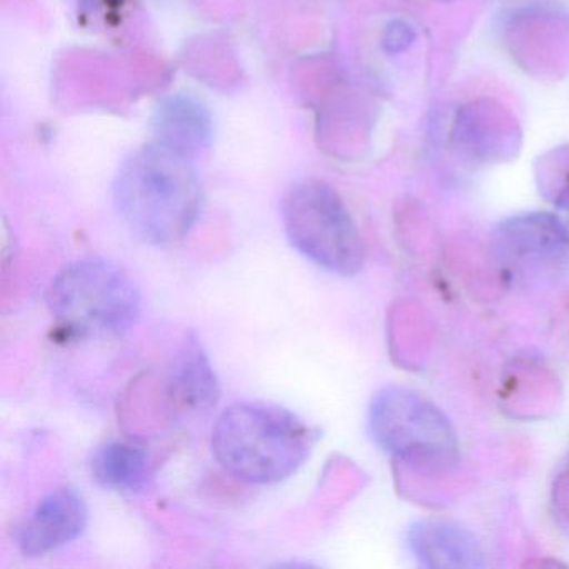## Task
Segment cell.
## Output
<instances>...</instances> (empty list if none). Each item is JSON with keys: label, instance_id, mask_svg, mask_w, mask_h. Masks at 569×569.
Listing matches in <instances>:
<instances>
[{"label": "cell", "instance_id": "ba28073f", "mask_svg": "<svg viewBox=\"0 0 569 569\" xmlns=\"http://www.w3.org/2000/svg\"><path fill=\"white\" fill-rule=\"evenodd\" d=\"M409 546L426 568H479L485 565L478 539L455 522L441 519L416 522L409 531Z\"/></svg>", "mask_w": 569, "mask_h": 569}, {"label": "cell", "instance_id": "30bf717a", "mask_svg": "<svg viewBox=\"0 0 569 569\" xmlns=\"http://www.w3.org/2000/svg\"><path fill=\"white\" fill-rule=\"evenodd\" d=\"M169 396L186 411H208L218 402V378L196 336H188L176 356L169 378Z\"/></svg>", "mask_w": 569, "mask_h": 569}, {"label": "cell", "instance_id": "7c38bea8", "mask_svg": "<svg viewBox=\"0 0 569 569\" xmlns=\"http://www.w3.org/2000/svg\"><path fill=\"white\" fill-rule=\"evenodd\" d=\"M159 142L188 156L202 148L211 136V121L201 104L186 98H174L159 108Z\"/></svg>", "mask_w": 569, "mask_h": 569}, {"label": "cell", "instance_id": "9c48e42d", "mask_svg": "<svg viewBox=\"0 0 569 569\" xmlns=\"http://www.w3.org/2000/svg\"><path fill=\"white\" fill-rule=\"evenodd\" d=\"M566 248L551 214L518 216L502 222L495 236L496 252L512 264L558 258Z\"/></svg>", "mask_w": 569, "mask_h": 569}, {"label": "cell", "instance_id": "6da1fadb", "mask_svg": "<svg viewBox=\"0 0 569 569\" xmlns=\"http://www.w3.org/2000/svg\"><path fill=\"white\" fill-rule=\"evenodd\" d=\"M114 202L132 234L149 244H172L198 219L201 184L188 156L158 142L122 162L114 181Z\"/></svg>", "mask_w": 569, "mask_h": 569}, {"label": "cell", "instance_id": "9a60e30c", "mask_svg": "<svg viewBox=\"0 0 569 569\" xmlns=\"http://www.w3.org/2000/svg\"><path fill=\"white\" fill-rule=\"evenodd\" d=\"M436 2H455V0H436Z\"/></svg>", "mask_w": 569, "mask_h": 569}, {"label": "cell", "instance_id": "277c9868", "mask_svg": "<svg viewBox=\"0 0 569 569\" xmlns=\"http://www.w3.org/2000/svg\"><path fill=\"white\" fill-rule=\"evenodd\" d=\"M281 214L289 241L306 259L335 274L361 271V232L331 186L315 178L296 182L282 198Z\"/></svg>", "mask_w": 569, "mask_h": 569}, {"label": "cell", "instance_id": "52a82bcc", "mask_svg": "<svg viewBox=\"0 0 569 569\" xmlns=\"http://www.w3.org/2000/svg\"><path fill=\"white\" fill-rule=\"evenodd\" d=\"M88 521V505L76 489H54L19 526V548L26 556L48 555L78 539Z\"/></svg>", "mask_w": 569, "mask_h": 569}, {"label": "cell", "instance_id": "4fadbf2b", "mask_svg": "<svg viewBox=\"0 0 569 569\" xmlns=\"http://www.w3.org/2000/svg\"><path fill=\"white\" fill-rule=\"evenodd\" d=\"M415 41V28L406 21L389 22L386 26L385 34H382V46H385L389 54H399V52L408 51Z\"/></svg>", "mask_w": 569, "mask_h": 569}, {"label": "cell", "instance_id": "8fae6325", "mask_svg": "<svg viewBox=\"0 0 569 569\" xmlns=\"http://www.w3.org/2000/svg\"><path fill=\"white\" fill-rule=\"evenodd\" d=\"M92 478L112 491L138 492L152 478L148 451L129 441H109L98 448L91 459Z\"/></svg>", "mask_w": 569, "mask_h": 569}, {"label": "cell", "instance_id": "3957f363", "mask_svg": "<svg viewBox=\"0 0 569 569\" xmlns=\"http://www.w3.org/2000/svg\"><path fill=\"white\" fill-rule=\"evenodd\" d=\"M48 308L69 338H106L128 331L141 312L131 276L114 262L88 258L66 266L48 291Z\"/></svg>", "mask_w": 569, "mask_h": 569}, {"label": "cell", "instance_id": "8992f818", "mask_svg": "<svg viewBox=\"0 0 569 569\" xmlns=\"http://www.w3.org/2000/svg\"><path fill=\"white\" fill-rule=\"evenodd\" d=\"M451 141L461 161L496 164L516 156L521 146V131L508 109L498 102L482 99L465 106L458 112Z\"/></svg>", "mask_w": 569, "mask_h": 569}, {"label": "cell", "instance_id": "7a4b0ae2", "mask_svg": "<svg viewBox=\"0 0 569 569\" xmlns=\"http://www.w3.org/2000/svg\"><path fill=\"white\" fill-rule=\"evenodd\" d=\"M315 429L295 412L268 402H236L212 428V455L226 472L276 485L295 476L315 449Z\"/></svg>", "mask_w": 569, "mask_h": 569}, {"label": "cell", "instance_id": "5b68a950", "mask_svg": "<svg viewBox=\"0 0 569 569\" xmlns=\"http://www.w3.org/2000/svg\"><path fill=\"white\" fill-rule=\"evenodd\" d=\"M369 432L382 451L418 471H448L458 461V438L441 409L399 386L372 398Z\"/></svg>", "mask_w": 569, "mask_h": 569}, {"label": "cell", "instance_id": "5bb4252c", "mask_svg": "<svg viewBox=\"0 0 569 569\" xmlns=\"http://www.w3.org/2000/svg\"><path fill=\"white\" fill-rule=\"evenodd\" d=\"M551 216L556 226H558L559 232H561L562 239L569 246V182H566L561 191L558 192L555 211Z\"/></svg>", "mask_w": 569, "mask_h": 569}]
</instances>
